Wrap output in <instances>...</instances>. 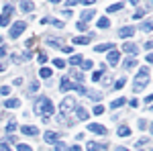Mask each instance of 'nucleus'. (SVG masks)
Returning <instances> with one entry per match:
<instances>
[{"instance_id":"1","label":"nucleus","mask_w":153,"mask_h":151,"mask_svg":"<svg viewBox=\"0 0 153 151\" xmlns=\"http://www.w3.org/2000/svg\"><path fill=\"white\" fill-rule=\"evenodd\" d=\"M35 115H39V116H43V121H47L49 116L53 115V102L49 100L47 96H41V98H37V102H35Z\"/></svg>"},{"instance_id":"2","label":"nucleus","mask_w":153,"mask_h":151,"mask_svg":"<svg viewBox=\"0 0 153 151\" xmlns=\"http://www.w3.org/2000/svg\"><path fill=\"white\" fill-rule=\"evenodd\" d=\"M149 68H141L139 74H137V78H135V92H141L143 88L147 86V82H149Z\"/></svg>"},{"instance_id":"3","label":"nucleus","mask_w":153,"mask_h":151,"mask_svg":"<svg viewBox=\"0 0 153 151\" xmlns=\"http://www.w3.org/2000/svg\"><path fill=\"white\" fill-rule=\"evenodd\" d=\"M59 88H61V92H68V90H78L80 94H86V92H88L82 84H76V82H71L70 78H63V80H61V84H59Z\"/></svg>"},{"instance_id":"4","label":"nucleus","mask_w":153,"mask_h":151,"mask_svg":"<svg viewBox=\"0 0 153 151\" xmlns=\"http://www.w3.org/2000/svg\"><path fill=\"white\" fill-rule=\"evenodd\" d=\"M59 110H61V116L68 115V112H71V110H76V98H71V96L63 98L61 104H59Z\"/></svg>"},{"instance_id":"5","label":"nucleus","mask_w":153,"mask_h":151,"mask_svg":"<svg viewBox=\"0 0 153 151\" xmlns=\"http://www.w3.org/2000/svg\"><path fill=\"white\" fill-rule=\"evenodd\" d=\"M25 31H27V23H25V21H16V23L10 27V37L16 39V37L21 35V33H25Z\"/></svg>"},{"instance_id":"6","label":"nucleus","mask_w":153,"mask_h":151,"mask_svg":"<svg viewBox=\"0 0 153 151\" xmlns=\"http://www.w3.org/2000/svg\"><path fill=\"white\" fill-rule=\"evenodd\" d=\"M10 16H12V6H4V12L0 14V27H6V25L10 23Z\"/></svg>"},{"instance_id":"7","label":"nucleus","mask_w":153,"mask_h":151,"mask_svg":"<svg viewBox=\"0 0 153 151\" xmlns=\"http://www.w3.org/2000/svg\"><path fill=\"white\" fill-rule=\"evenodd\" d=\"M118 59H120V53H118L117 49H110V53L106 55V61H108V65L117 68V65H118Z\"/></svg>"},{"instance_id":"8","label":"nucleus","mask_w":153,"mask_h":151,"mask_svg":"<svg viewBox=\"0 0 153 151\" xmlns=\"http://www.w3.org/2000/svg\"><path fill=\"white\" fill-rule=\"evenodd\" d=\"M88 131H92V133H96V135H106V127L104 125H98V123L88 125Z\"/></svg>"},{"instance_id":"9","label":"nucleus","mask_w":153,"mask_h":151,"mask_svg":"<svg viewBox=\"0 0 153 151\" xmlns=\"http://www.w3.org/2000/svg\"><path fill=\"white\" fill-rule=\"evenodd\" d=\"M133 35H135V29H133V27H123V29H118V37H123V39L133 37Z\"/></svg>"},{"instance_id":"10","label":"nucleus","mask_w":153,"mask_h":151,"mask_svg":"<svg viewBox=\"0 0 153 151\" xmlns=\"http://www.w3.org/2000/svg\"><path fill=\"white\" fill-rule=\"evenodd\" d=\"M43 139L47 141V143H51V145H53V143H57V133H55V131H45Z\"/></svg>"},{"instance_id":"11","label":"nucleus","mask_w":153,"mask_h":151,"mask_svg":"<svg viewBox=\"0 0 153 151\" xmlns=\"http://www.w3.org/2000/svg\"><path fill=\"white\" fill-rule=\"evenodd\" d=\"M21 131H23L25 135H31V137H35L37 133H39V129H37V127H31V125H23V127H21Z\"/></svg>"},{"instance_id":"12","label":"nucleus","mask_w":153,"mask_h":151,"mask_svg":"<svg viewBox=\"0 0 153 151\" xmlns=\"http://www.w3.org/2000/svg\"><path fill=\"white\" fill-rule=\"evenodd\" d=\"M110 49H114V43H100V45L94 47L96 53H100V51H110Z\"/></svg>"},{"instance_id":"13","label":"nucleus","mask_w":153,"mask_h":151,"mask_svg":"<svg viewBox=\"0 0 153 151\" xmlns=\"http://www.w3.org/2000/svg\"><path fill=\"white\" fill-rule=\"evenodd\" d=\"M123 51L135 55V53H137V45H135V43H123Z\"/></svg>"},{"instance_id":"14","label":"nucleus","mask_w":153,"mask_h":151,"mask_svg":"<svg viewBox=\"0 0 153 151\" xmlns=\"http://www.w3.org/2000/svg\"><path fill=\"white\" fill-rule=\"evenodd\" d=\"M33 8H35V4H33L31 0H23V2H21V10L23 12H31Z\"/></svg>"},{"instance_id":"15","label":"nucleus","mask_w":153,"mask_h":151,"mask_svg":"<svg viewBox=\"0 0 153 151\" xmlns=\"http://www.w3.org/2000/svg\"><path fill=\"white\" fill-rule=\"evenodd\" d=\"M4 106H6V108H19V106H21V100H19V98H10V100L4 102Z\"/></svg>"},{"instance_id":"16","label":"nucleus","mask_w":153,"mask_h":151,"mask_svg":"<svg viewBox=\"0 0 153 151\" xmlns=\"http://www.w3.org/2000/svg\"><path fill=\"white\" fill-rule=\"evenodd\" d=\"M71 43H76V45H86V43H90V37H74Z\"/></svg>"},{"instance_id":"17","label":"nucleus","mask_w":153,"mask_h":151,"mask_svg":"<svg viewBox=\"0 0 153 151\" xmlns=\"http://www.w3.org/2000/svg\"><path fill=\"white\" fill-rule=\"evenodd\" d=\"M76 116H78V118H80V121H86V118H88V112H86V110H84L82 106H80V108H78V106H76Z\"/></svg>"},{"instance_id":"18","label":"nucleus","mask_w":153,"mask_h":151,"mask_svg":"<svg viewBox=\"0 0 153 151\" xmlns=\"http://www.w3.org/2000/svg\"><path fill=\"white\" fill-rule=\"evenodd\" d=\"M131 135V129L127 125H123V127H118V137H129Z\"/></svg>"},{"instance_id":"19","label":"nucleus","mask_w":153,"mask_h":151,"mask_svg":"<svg viewBox=\"0 0 153 151\" xmlns=\"http://www.w3.org/2000/svg\"><path fill=\"white\" fill-rule=\"evenodd\" d=\"M123 6H125V4H123V2H117V4H110V6H108V8H106V12H117V10H120V8H123Z\"/></svg>"},{"instance_id":"20","label":"nucleus","mask_w":153,"mask_h":151,"mask_svg":"<svg viewBox=\"0 0 153 151\" xmlns=\"http://www.w3.org/2000/svg\"><path fill=\"white\" fill-rule=\"evenodd\" d=\"M51 76H53L51 68H41V78H43V80H47V78H51Z\"/></svg>"},{"instance_id":"21","label":"nucleus","mask_w":153,"mask_h":151,"mask_svg":"<svg viewBox=\"0 0 153 151\" xmlns=\"http://www.w3.org/2000/svg\"><path fill=\"white\" fill-rule=\"evenodd\" d=\"M94 14H96L94 10H84V12H82V23H86V21H90V19H92Z\"/></svg>"},{"instance_id":"22","label":"nucleus","mask_w":153,"mask_h":151,"mask_svg":"<svg viewBox=\"0 0 153 151\" xmlns=\"http://www.w3.org/2000/svg\"><path fill=\"white\" fill-rule=\"evenodd\" d=\"M82 55H71V57H70V63H71V65H80V63H82Z\"/></svg>"},{"instance_id":"23","label":"nucleus","mask_w":153,"mask_h":151,"mask_svg":"<svg viewBox=\"0 0 153 151\" xmlns=\"http://www.w3.org/2000/svg\"><path fill=\"white\" fill-rule=\"evenodd\" d=\"M123 104H127V98H117V100L110 104V108H118V106H123Z\"/></svg>"},{"instance_id":"24","label":"nucleus","mask_w":153,"mask_h":151,"mask_svg":"<svg viewBox=\"0 0 153 151\" xmlns=\"http://www.w3.org/2000/svg\"><path fill=\"white\" fill-rule=\"evenodd\" d=\"M98 27H100V29H108V27H110V21H108L106 16H102V19L98 21Z\"/></svg>"},{"instance_id":"25","label":"nucleus","mask_w":153,"mask_h":151,"mask_svg":"<svg viewBox=\"0 0 153 151\" xmlns=\"http://www.w3.org/2000/svg\"><path fill=\"white\" fill-rule=\"evenodd\" d=\"M135 65H137V59H127V61H125V70H133V68H135Z\"/></svg>"},{"instance_id":"26","label":"nucleus","mask_w":153,"mask_h":151,"mask_svg":"<svg viewBox=\"0 0 153 151\" xmlns=\"http://www.w3.org/2000/svg\"><path fill=\"white\" fill-rule=\"evenodd\" d=\"M14 131H16V121H10L6 125V133H14Z\"/></svg>"},{"instance_id":"27","label":"nucleus","mask_w":153,"mask_h":151,"mask_svg":"<svg viewBox=\"0 0 153 151\" xmlns=\"http://www.w3.org/2000/svg\"><path fill=\"white\" fill-rule=\"evenodd\" d=\"M100 80H102V70H98V71L92 74V82H94V84H96V82H100Z\"/></svg>"},{"instance_id":"28","label":"nucleus","mask_w":153,"mask_h":151,"mask_svg":"<svg viewBox=\"0 0 153 151\" xmlns=\"http://www.w3.org/2000/svg\"><path fill=\"white\" fill-rule=\"evenodd\" d=\"M92 65H94V63H92V61H90V59H86V57L82 59V70H90V68H92Z\"/></svg>"},{"instance_id":"29","label":"nucleus","mask_w":153,"mask_h":151,"mask_svg":"<svg viewBox=\"0 0 153 151\" xmlns=\"http://www.w3.org/2000/svg\"><path fill=\"white\" fill-rule=\"evenodd\" d=\"M47 43H49L51 47H63V45H61V43L57 41V39H53V37H49V39H47Z\"/></svg>"},{"instance_id":"30","label":"nucleus","mask_w":153,"mask_h":151,"mask_svg":"<svg viewBox=\"0 0 153 151\" xmlns=\"http://www.w3.org/2000/svg\"><path fill=\"white\" fill-rule=\"evenodd\" d=\"M16 151H33V149H31V145H25V143H19V145H16Z\"/></svg>"},{"instance_id":"31","label":"nucleus","mask_w":153,"mask_h":151,"mask_svg":"<svg viewBox=\"0 0 153 151\" xmlns=\"http://www.w3.org/2000/svg\"><path fill=\"white\" fill-rule=\"evenodd\" d=\"M100 147H102V145H96L94 141H90V143H88V151H98Z\"/></svg>"},{"instance_id":"32","label":"nucleus","mask_w":153,"mask_h":151,"mask_svg":"<svg viewBox=\"0 0 153 151\" xmlns=\"http://www.w3.org/2000/svg\"><path fill=\"white\" fill-rule=\"evenodd\" d=\"M10 94V88L8 86H0V96H8Z\"/></svg>"},{"instance_id":"33","label":"nucleus","mask_w":153,"mask_h":151,"mask_svg":"<svg viewBox=\"0 0 153 151\" xmlns=\"http://www.w3.org/2000/svg\"><path fill=\"white\" fill-rule=\"evenodd\" d=\"M141 29H143V31H147V33H151V21H145V23L141 25Z\"/></svg>"},{"instance_id":"34","label":"nucleus","mask_w":153,"mask_h":151,"mask_svg":"<svg viewBox=\"0 0 153 151\" xmlns=\"http://www.w3.org/2000/svg\"><path fill=\"white\" fill-rule=\"evenodd\" d=\"M53 65L55 68H65V61L63 59H53Z\"/></svg>"},{"instance_id":"35","label":"nucleus","mask_w":153,"mask_h":151,"mask_svg":"<svg viewBox=\"0 0 153 151\" xmlns=\"http://www.w3.org/2000/svg\"><path fill=\"white\" fill-rule=\"evenodd\" d=\"M104 112V106L102 104H96V108H94V115H102Z\"/></svg>"},{"instance_id":"36","label":"nucleus","mask_w":153,"mask_h":151,"mask_svg":"<svg viewBox=\"0 0 153 151\" xmlns=\"http://www.w3.org/2000/svg\"><path fill=\"white\" fill-rule=\"evenodd\" d=\"M55 151H65V143L57 141V145H55Z\"/></svg>"},{"instance_id":"37","label":"nucleus","mask_w":153,"mask_h":151,"mask_svg":"<svg viewBox=\"0 0 153 151\" xmlns=\"http://www.w3.org/2000/svg\"><path fill=\"white\" fill-rule=\"evenodd\" d=\"M86 29H88V25L82 23V21H78V31H86Z\"/></svg>"},{"instance_id":"38","label":"nucleus","mask_w":153,"mask_h":151,"mask_svg":"<svg viewBox=\"0 0 153 151\" xmlns=\"http://www.w3.org/2000/svg\"><path fill=\"white\" fill-rule=\"evenodd\" d=\"M47 61V55L45 53H39V63H45Z\"/></svg>"},{"instance_id":"39","label":"nucleus","mask_w":153,"mask_h":151,"mask_svg":"<svg viewBox=\"0 0 153 151\" xmlns=\"http://www.w3.org/2000/svg\"><path fill=\"white\" fill-rule=\"evenodd\" d=\"M0 151H10V147H8L6 143H2V141H0Z\"/></svg>"},{"instance_id":"40","label":"nucleus","mask_w":153,"mask_h":151,"mask_svg":"<svg viewBox=\"0 0 153 151\" xmlns=\"http://www.w3.org/2000/svg\"><path fill=\"white\" fill-rule=\"evenodd\" d=\"M123 86H125V80H118L117 84H114V88H117V90H120V88H123Z\"/></svg>"},{"instance_id":"41","label":"nucleus","mask_w":153,"mask_h":151,"mask_svg":"<svg viewBox=\"0 0 153 151\" xmlns=\"http://www.w3.org/2000/svg\"><path fill=\"white\" fill-rule=\"evenodd\" d=\"M143 14H145V10H137V12H135V14H133V16H135V19H141Z\"/></svg>"},{"instance_id":"42","label":"nucleus","mask_w":153,"mask_h":151,"mask_svg":"<svg viewBox=\"0 0 153 151\" xmlns=\"http://www.w3.org/2000/svg\"><path fill=\"white\" fill-rule=\"evenodd\" d=\"M147 141H149V139H139V141H137V147H143V145H145Z\"/></svg>"},{"instance_id":"43","label":"nucleus","mask_w":153,"mask_h":151,"mask_svg":"<svg viewBox=\"0 0 153 151\" xmlns=\"http://www.w3.org/2000/svg\"><path fill=\"white\" fill-rule=\"evenodd\" d=\"M35 45V37H33V39H29V41H27V47H29V49H31V47Z\"/></svg>"},{"instance_id":"44","label":"nucleus","mask_w":153,"mask_h":151,"mask_svg":"<svg viewBox=\"0 0 153 151\" xmlns=\"http://www.w3.org/2000/svg\"><path fill=\"white\" fill-rule=\"evenodd\" d=\"M78 2H80V0H65V4H68V6H74V4H78Z\"/></svg>"},{"instance_id":"45","label":"nucleus","mask_w":153,"mask_h":151,"mask_svg":"<svg viewBox=\"0 0 153 151\" xmlns=\"http://www.w3.org/2000/svg\"><path fill=\"white\" fill-rule=\"evenodd\" d=\"M31 90H33V92H37V90H39V84H37V82H33V84H31Z\"/></svg>"},{"instance_id":"46","label":"nucleus","mask_w":153,"mask_h":151,"mask_svg":"<svg viewBox=\"0 0 153 151\" xmlns=\"http://www.w3.org/2000/svg\"><path fill=\"white\" fill-rule=\"evenodd\" d=\"M61 49H63V53H71V47H70V45H65V47H61Z\"/></svg>"},{"instance_id":"47","label":"nucleus","mask_w":153,"mask_h":151,"mask_svg":"<svg viewBox=\"0 0 153 151\" xmlns=\"http://www.w3.org/2000/svg\"><path fill=\"white\" fill-rule=\"evenodd\" d=\"M145 61H147V63H151V61H153V55H151V53H147V57H145Z\"/></svg>"},{"instance_id":"48","label":"nucleus","mask_w":153,"mask_h":151,"mask_svg":"<svg viewBox=\"0 0 153 151\" xmlns=\"http://www.w3.org/2000/svg\"><path fill=\"white\" fill-rule=\"evenodd\" d=\"M145 127H147V123H145V121H139V129H143V131H145Z\"/></svg>"},{"instance_id":"49","label":"nucleus","mask_w":153,"mask_h":151,"mask_svg":"<svg viewBox=\"0 0 153 151\" xmlns=\"http://www.w3.org/2000/svg\"><path fill=\"white\" fill-rule=\"evenodd\" d=\"M61 12H63V16H71V10H70V8H65V10H61Z\"/></svg>"},{"instance_id":"50","label":"nucleus","mask_w":153,"mask_h":151,"mask_svg":"<svg viewBox=\"0 0 153 151\" xmlns=\"http://www.w3.org/2000/svg\"><path fill=\"white\" fill-rule=\"evenodd\" d=\"M70 151H82V147H80V145H74V147H71Z\"/></svg>"},{"instance_id":"51","label":"nucleus","mask_w":153,"mask_h":151,"mask_svg":"<svg viewBox=\"0 0 153 151\" xmlns=\"http://www.w3.org/2000/svg\"><path fill=\"white\" fill-rule=\"evenodd\" d=\"M6 70V63H2V61H0V71H4Z\"/></svg>"},{"instance_id":"52","label":"nucleus","mask_w":153,"mask_h":151,"mask_svg":"<svg viewBox=\"0 0 153 151\" xmlns=\"http://www.w3.org/2000/svg\"><path fill=\"white\" fill-rule=\"evenodd\" d=\"M82 2H84V4H94L96 0H82Z\"/></svg>"},{"instance_id":"53","label":"nucleus","mask_w":153,"mask_h":151,"mask_svg":"<svg viewBox=\"0 0 153 151\" xmlns=\"http://www.w3.org/2000/svg\"><path fill=\"white\" fill-rule=\"evenodd\" d=\"M4 55H6V51H4V49L0 47V57H4Z\"/></svg>"},{"instance_id":"54","label":"nucleus","mask_w":153,"mask_h":151,"mask_svg":"<svg viewBox=\"0 0 153 151\" xmlns=\"http://www.w3.org/2000/svg\"><path fill=\"white\" fill-rule=\"evenodd\" d=\"M114 151H127V149H125V147H117Z\"/></svg>"},{"instance_id":"55","label":"nucleus","mask_w":153,"mask_h":151,"mask_svg":"<svg viewBox=\"0 0 153 151\" xmlns=\"http://www.w3.org/2000/svg\"><path fill=\"white\" fill-rule=\"evenodd\" d=\"M129 2H131V4H137V2H139V0H129Z\"/></svg>"},{"instance_id":"56","label":"nucleus","mask_w":153,"mask_h":151,"mask_svg":"<svg viewBox=\"0 0 153 151\" xmlns=\"http://www.w3.org/2000/svg\"><path fill=\"white\" fill-rule=\"evenodd\" d=\"M51 2H53V4H57V2H61V0H51Z\"/></svg>"}]
</instances>
